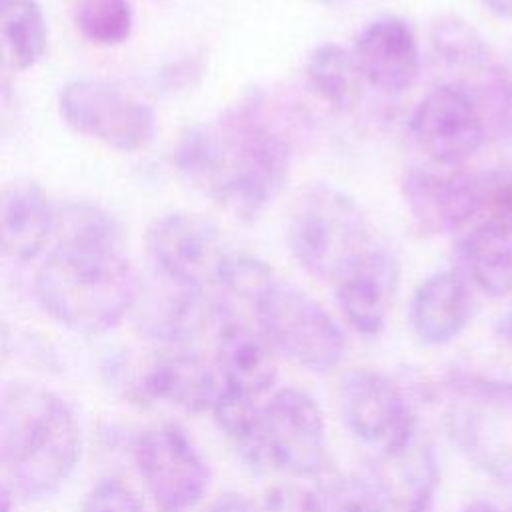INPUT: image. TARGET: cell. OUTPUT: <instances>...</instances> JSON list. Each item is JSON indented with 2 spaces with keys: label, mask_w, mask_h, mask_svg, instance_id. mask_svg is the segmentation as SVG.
I'll return each mask as SVG.
<instances>
[{
  "label": "cell",
  "mask_w": 512,
  "mask_h": 512,
  "mask_svg": "<svg viewBox=\"0 0 512 512\" xmlns=\"http://www.w3.org/2000/svg\"><path fill=\"white\" fill-rule=\"evenodd\" d=\"M52 232L56 244L34 278L38 304L74 332L112 330L134 308L140 286L116 220L94 204L76 202L54 212Z\"/></svg>",
  "instance_id": "obj_1"
},
{
  "label": "cell",
  "mask_w": 512,
  "mask_h": 512,
  "mask_svg": "<svg viewBox=\"0 0 512 512\" xmlns=\"http://www.w3.org/2000/svg\"><path fill=\"white\" fill-rule=\"evenodd\" d=\"M82 454L78 418L56 392L28 382L0 388V466L18 494L52 496Z\"/></svg>",
  "instance_id": "obj_2"
},
{
  "label": "cell",
  "mask_w": 512,
  "mask_h": 512,
  "mask_svg": "<svg viewBox=\"0 0 512 512\" xmlns=\"http://www.w3.org/2000/svg\"><path fill=\"white\" fill-rule=\"evenodd\" d=\"M214 126L224 150V178L214 200L236 220L252 222L266 212L290 176L292 140L258 90L230 104Z\"/></svg>",
  "instance_id": "obj_3"
},
{
  "label": "cell",
  "mask_w": 512,
  "mask_h": 512,
  "mask_svg": "<svg viewBox=\"0 0 512 512\" xmlns=\"http://www.w3.org/2000/svg\"><path fill=\"white\" fill-rule=\"evenodd\" d=\"M288 246L296 262L320 280L336 282L372 248L360 204L334 184H308L292 202Z\"/></svg>",
  "instance_id": "obj_4"
},
{
  "label": "cell",
  "mask_w": 512,
  "mask_h": 512,
  "mask_svg": "<svg viewBox=\"0 0 512 512\" xmlns=\"http://www.w3.org/2000/svg\"><path fill=\"white\" fill-rule=\"evenodd\" d=\"M446 428L476 468L512 482V382L482 376L454 380Z\"/></svg>",
  "instance_id": "obj_5"
},
{
  "label": "cell",
  "mask_w": 512,
  "mask_h": 512,
  "mask_svg": "<svg viewBox=\"0 0 512 512\" xmlns=\"http://www.w3.org/2000/svg\"><path fill=\"white\" fill-rule=\"evenodd\" d=\"M258 328L276 352L312 372L336 368L346 354V336L326 308L304 290L274 278L256 298Z\"/></svg>",
  "instance_id": "obj_6"
},
{
  "label": "cell",
  "mask_w": 512,
  "mask_h": 512,
  "mask_svg": "<svg viewBox=\"0 0 512 512\" xmlns=\"http://www.w3.org/2000/svg\"><path fill=\"white\" fill-rule=\"evenodd\" d=\"M58 110L64 122L118 152L146 148L156 136L154 110L106 78H78L62 86Z\"/></svg>",
  "instance_id": "obj_7"
},
{
  "label": "cell",
  "mask_w": 512,
  "mask_h": 512,
  "mask_svg": "<svg viewBox=\"0 0 512 512\" xmlns=\"http://www.w3.org/2000/svg\"><path fill=\"white\" fill-rule=\"evenodd\" d=\"M132 456L158 512H188L208 490L210 468L176 424L142 430L134 440Z\"/></svg>",
  "instance_id": "obj_8"
},
{
  "label": "cell",
  "mask_w": 512,
  "mask_h": 512,
  "mask_svg": "<svg viewBox=\"0 0 512 512\" xmlns=\"http://www.w3.org/2000/svg\"><path fill=\"white\" fill-rule=\"evenodd\" d=\"M410 130L420 150L438 166H464L488 140L482 110L460 80L434 86L418 102Z\"/></svg>",
  "instance_id": "obj_9"
},
{
  "label": "cell",
  "mask_w": 512,
  "mask_h": 512,
  "mask_svg": "<svg viewBox=\"0 0 512 512\" xmlns=\"http://www.w3.org/2000/svg\"><path fill=\"white\" fill-rule=\"evenodd\" d=\"M146 246L158 272L204 290L218 284L230 256L220 228L196 212H168L146 230Z\"/></svg>",
  "instance_id": "obj_10"
},
{
  "label": "cell",
  "mask_w": 512,
  "mask_h": 512,
  "mask_svg": "<svg viewBox=\"0 0 512 512\" xmlns=\"http://www.w3.org/2000/svg\"><path fill=\"white\" fill-rule=\"evenodd\" d=\"M266 462L292 476H316L326 462V430L316 400L282 388L262 410Z\"/></svg>",
  "instance_id": "obj_11"
},
{
  "label": "cell",
  "mask_w": 512,
  "mask_h": 512,
  "mask_svg": "<svg viewBox=\"0 0 512 512\" xmlns=\"http://www.w3.org/2000/svg\"><path fill=\"white\" fill-rule=\"evenodd\" d=\"M342 416L346 428L364 444L386 450L416 428V416L404 392L384 374L356 368L342 378Z\"/></svg>",
  "instance_id": "obj_12"
},
{
  "label": "cell",
  "mask_w": 512,
  "mask_h": 512,
  "mask_svg": "<svg viewBox=\"0 0 512 512\" xmlns=\"http://www.w3.org/2000/svg\"><path fill=\"white\" fill-rule=\"evenodd\" d=\"M412 226L422 236L464 232L478 208V172L410 168L400 184Z\"/></svg>",
  "instance_id": "obj_13"
},
{
  "label": "cell",
  "mask_w": 512,
  "mask_h": 512,
  "mask_svg": "<svg viewBox=\"0 0 512 512\" xmlns=\"http://www.w3.org/2000/svg\"><path fill=\"white\" fill-rule=\"evenodd\" d=\"M120 386L132 402L166 404L188 414L210 410L220 390L212 368L190 352L156 356L142 370L122 376Z\"/></svg>",
  "instance_id": "obj_14"
},
{
  "label": "cell",
  "mask_w": 512,
  "mask_h": 512,
  "mask_svg": "<svg viewBox=\"0 0 512 512\" xmlns=\"http://www.w3.org/2000/svg\"><path fill=\"white\" fill-rule=\"evenodd\" d=\"M364 82L386 94L406 92L420 72V46L414 28L400 16L368 22L352 46Z\"/></svg>",
  "instance_id": "obj_15"
},
{
  "label": "cell",
  "mask_w": 512,
  "mask_h": 512,
  "mask_svg": "<svg viewBox=\"0 0 512 512\" xmlns=\"http://www.w3.org/2000/svg\"><path fill=\"white\" fill-rule=\"evenodd\" d=\"M336 300L348 324L366 336H376L386 326L398 288V262L372 246L334 282Z\"/></svg>",
  "instance_id": "obj_16"
},
{
  "label": "cell",
  "mask_w": 512,
  "mask_h": 512,
  "mask_svg": "<svg viewBox=\"0 0 512 512\" xmlns=\"http://www.w3.org/2000/svg\"><path fill=\"white\" fill-rule=\"evenodd\" d=\"M216 364L224 388L258 398L278 376L276 350L258 326L222 310L216 336Z\"/></svg>",
  "instance_id": "obj_17"
},
{
  "label": "cell",
  "mask_w": 512,
  "mask_h": 512,
  "mask_svg": "<svg viewBox=\"0 0 512 512\" xmlns=\"http://www.w3.org/2000/svg\"><path fill=\"white\" fill-rule=\"evenodd\" d=\"M374 476L390 508L426 512L440 480L434 446L416 428L402 442L380 450Z\"/></svg>",
  "instance_id": "obj_18"
},
{
  "label": "cell",
  "mask_w": 512,
  "mask_h": 512,
  "mask_svg": "<svg viewBox=\"0 0 512 512\" xmlns=\"http://www.w3.org/2000/svg\"><path fill=\"white\" fill-rule=\"evenodd\" d=\"M474 296L458 270H442L424 278L408 306V322L416 338L438 346L454 340L470 322Z\"/></svg>",
  "instance_id": "obj_19"
},
{
  "label": "cell",
  "mask_w": 512,
  "mask_h": 512,
  "mask_svg": "<svg viewBox=\"0 0 512 512\" xmlns=\"http://www.w3.org/2000/svg\"><path fill=\"white\" fill-rule=\"evenodd\" d=\"M132 310H136L144 334L162 342H180L192 336L204 320L202 290L180 284L156 270L148 286L140 280Z\"/></svg>",
  "instance_id": "obj_20"
},
{
  "label": "cell",
  "mask_w": 512,
  "mask_h": 512,
  "mask_svg": "<svg viewBox=\"0 0 512 512\" xmlns=\"http://www.w3.org/2000/svg\"><path fill=\"white\" fill-rule=\"evenodd\" d=\"M54 230V210L48 194L34 182L0 188V254L12 260H32Z\"/></svg>",
  "instance_id": "obj_21"
},
{
  "label": "cell",
  "mask_w": 512,
  "mask_h": 512,
  "mask_svg": "<svg viewBox=\"0 0 512 512\" xmlns=\"http://www.w3.org/2000/svg\"><path fill=\"white\" fill-rule=\"evenodd\" d=\"M460 274L490 298L512 292V232L472 226L456 242Z\"/></svg>",
  "instance_id": "obj_22"
},
{
  "label": "cell",
  "mask_w": 512,
  "mask_h": 512,
  "mask_svg": "<svg viewBox=\"0 0 512 512\" xmlns=\"http://www.w3.org/2000/svg\"><path fill=\"white\" fill-rule=\"evenodd\" d=\"M48 26L34 0L0 2V66L8 72L32 68L46 52Z\"/></svg>",
  "instance_id": "obj_23"
},
{
  "label": "cell",
  "mask_w": 512,
  "mask_h": 512,
  "mask_svg": "<svg viewBox=\"0 0 512 512\" xmlns=\"http://www.w3.org/2000/svg\"><path fill=\"white\" fill-rule=\"evenodd\" d=\"M306 80L314 94L336 112H350L362 96V76L350 50L338 42L318 44L306 60Z\"/></svg>",
  "instance_id": "obj_24"
},
{
  "label": "cell",
  "mask_w": 512,
  "mask_h": 512,
  "mask_svg": "<svg viewBox=\"0 0 512 512\" xmlns=\"http://www.w3.org/2000/svg\"><path fill=\"white\" fill-rule=\"evenodd\" d=\"M172 162L190 186L214 198L224 178V150L214 122L188 126L176 140Z\"/></svg>",
  "instance_id": "obj_25"
},
{
  "label": "cell",
  "mask_w": 512,
  "mask_h": 512,
  "mask_svg": "<svg viewBox=\"0 0 512 512\" xmlns=\"http://www.w3.org/2000/svg\"><path fill=\"white\" fill-rule=\"evenodd\" d=\"M214 422L236 448L238 456L250 468H264V430H262V410L256 404V398L220 388L212 404Z\"/></svg>",
  "instance_id": "obj_26"
},
{
  "label": "cell",
  "mask_w": 512,
  "mask_h": 512,
  "mask_svg": "<svg viewBox=\"0 0 512 512\" xmlns=\"http://www.w3.org/2000/svg\"><path fill=\"white\" fill-rule=\"evenodd\" d=\"M430 46L434 54L448 64L450 68H458L464 74L488 64L490 46L482 38V34L464 18L454 14H442L432 20L428 30Z\"/></svg>",
  "instance_id": "obj_27"
},
{
  "label": "cell",
  "mask_w": 512,
  "mask_h": 512,
  "mask_svg": "<svg viewBox=\"0 0 512 512\" xmlns=\"http://www.w3.org/2000/svg\"><path fill=\"white\" fill-rule=\"evenodd\" d=\"M74 24L98 46H116L130 38L134 12L128 0H76Z\"/></svg>",
  "instance_id": "obj_28"
},
{
  "label": "cell",
  "mask_w": 512,
  "mask_h": 512,
  "mask_svg": "<svg viewBox=\"0 0 512 512\" xmlns=\"http://www.w3.org/2000/svg\"><path fill=\"white\" fill-rule=\"evenodd\" d=\"M472 226L512 232V166L478 172V208Z\"/></svg>",
  "instance_id": "obj_29"
},
{
  "label": "cell",
  "mask_w": 512,
  "mask_h": 512,
  "mask_svg": "<svg viewBox=\"0 0 512 512\" xmlns=\"http://www.w3.org/2000/svg\"><path fill=\"white\" fill-rule=\"evenodd\" d=\"M324 512H388L378 486L358 476H332L316 488Z\"/></svg>",
  "instance_id": "obj_30"
},
{
  "label": "cell",
  "mask_w": 512,
  "mask_h": 512,
  "mask_svg": "<svg viewBox=\"0 0 512 512\" xmlns=\"http://www.w3.org/2000/svg\"><path fill=\"white\" fill-rule=\"evenodd\" d=\"M274 278L276 276L266 262L254 256L230 252L222 268L218 286H222L230 296L254 306L256 298L270 286Z\"/></svg>",
  "instance_id": "obj_31"
},
{
  "label": "cell",
  "mask_w": 512,
  "mask_h": 512,
  "mask_svg": "<svg viewBox=\"0 0 512 512\" xmlns=\"http://www.w3.org/2000/svg\"><path fill=\"white\" fill-rule=\"evenodd\" d=\"M206 64L204 58L198 54L180 56L176 60L166 62L156 72V88L166 98H176L190 92L204 76Z\"/></svg>",
  "instance_id": "obj_32"
},
{
  "label": "cell",
  "mask_w": 512,
  "mask_h": 512,
  "mask_svg": "<svg viewBox=\"0 0 512 512\" xmlns=\"http://www.w3.org/2000/svg\"><path fill=\"white\" fill-rule=\"evenodd\" d=\"M80 512H146V508L126 484L106 478L86 494Z\"/></svg>",
  "instance_id": "obj_33"
},
{
  "label": "cell",
  "mask_w": 512,
  "mask_h": 512,
  "mask_svg": "<svg viewBox=\"0 0 512 512\" xmlns=\"http://www.w3.org/2000/svg\"><path fill=\"white\" fill-rule=\"evenodd\" d=\"M260 512H324L316 490L294 484H276L264 496Z\"/></svg>",
  "instance_id": "obj_34"
},
{
  "label": "cell",
  "mask_w": 512,
  "mask_h": 512,
  "mask_svg": "<svg viewBox=\"0 0 512 512\" xmlns=\"http://www.w3.org/2000/svg\"><path fill=\"white\" fill-rule=\"evenodd\" d=\"M204 512H260V508L238 492H226L218 496Z\"/></svg>",
  "instance_id": "obj_35"
},
{
  "label": "cell",
  "mask_w": 512,
  "mask_h": 512,
  "mask_svg": "<svg viewBox=\"0 0 512 512\" xmlns=\"http://www.w3.org/2000/svg\"><path fill=\"white\" fill-rule=\"evenodd\" d=\"M494 16L512 20V0H480Z\"/></svg>",
  "instance_id": "obj_36"
},
{
  "label": "cell",
  "mask_w": 512,
  "mask_h": 512,
  "mask_svg": "<svg viewBox=\"0 0 512 512\" xmlns=\"http://www.w3.org/2000/svg\"><path fill=\"white\" fill-rule=\"evenodd\" d=\"M0 512H12V488L0 480Z\"/></svg>",
  "instance_id": "obj_37"
},
{
  "label": "cell",
  "mask_w": 512,
  "mask_h": 512,
  "mask_svg": "<svg viewBox=\"0 0 512 512\" xmlns=\"http://www.w3.org/2000/svg\"><path fill=\"white\" fill-rule=\"evenodd\" d=\"M12 94V82L8 76V70L0 66V100H8Z\"/></svg>",
  "instance_id": "obj_38"
},
{
  "label": "cell",
  "mask_w": 512,
  "mask_h": 512,
  "mask_svg": "<svg viewBox=\"0 0 512 512\" xmlns=\"http://www.w3.org/2000/svg\"><path fill=\"white\" fill-rule=\"evenodd\" d=\"M462 512H500L494 504L486 502V500H476L472 504H468Z\"/></svg>",
  "instance_id": "obj_39"
},
{
  "label": "cell",
  "mask_w": 512,
  "mask_h": 512,
  "mask_svg": "<svg viewBox=\"0 0 512 512\" xmlns=\"http://www.w3.org/2000/svg\"><path fill=\"white\" fill-rule=\"evenodd\" d=\"M504 336H506V340L512 348V308H510V312L506 314V320H504Z\"/></svg>",
  "instance_id": "obj_40"
},
{
  "label": "cell",
  "mask_w": 512,
  "mask_h": 512,
  "mask_svg": "<svg viewBox=\"0 0 512 512\" xmlns=\"http://www.w3.org/2000/svg\"><path fill=\"white\" fill-rule=\"evenodd\" d=\"M508 70V78H510V86H512V64H510V68H506Z\"/></svg>",
  "instance_id": "obj_41"
},
{
  "label": "cell",
  "mask_w": 512,
  "mask_h": 512,
  "mask_svg": "<svg viewBox=\"0 0 512 512\" xmlns=\"http://www.w3.org/2000/svg\"><path fill=\"white\" fill-rule=\"evenodd\" d=\"M324 2H332V0H324Z\"/></svg>",
  "instance_id": "obj_42"
},
{
  "label": "cell",
  "mask_w": 512,
  "mask_h": 512,
  "mask_svg": "<svg viewBox=\"0 0 512 512\" xmlns=\"http://www.w3.org/2000/svg\"><path fill=\"white\" fill-rule=\"evenodd\" d=\"M0 2H4V0H0Z\"/></svg>",
  "instance_id": "obj_43"
}]
</instances>
